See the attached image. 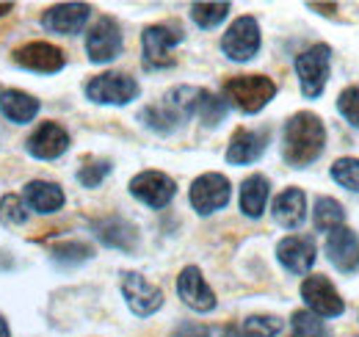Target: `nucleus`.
<instances>
[{
	"instance_id": "obj_1",
	"label": "nucleus",
	"mask_w": 359,
	"mask_h": 337,
	"mask_svg": "<svg viewBox=\"0 0 359 337\" xmlns=\"http://www.w3.org/2000/svg\"><path fill=\"white\" fill-rule=\"evenodd\" d=\"M326 147V127L318 114H293L282 130V158L293 168H304L320 158Z\"/></svg>"
},
{
	"instance_id": "obj_2",
	"label": "nucleus",
	"mask_w": 359,
	"mask_h": 337,
	"mask_svg": "<svg viewBox=\"0 0 359 337\" xmlns=\"http://www.w3.org/2000/svg\"><path fill=\"white\" fill-rule=\"evenodd\" d=\"M276 97V84L266 75H238L224 84L226 105H235L243 114H257Z\"/></svg>"
},
{
	"instance_id": "obj_3",
	"label": "nucleus",
	"mask_w": 359,
	"mask_h": 337,
	"mask_svg": "<svg viewBox=\"0 0 359 337\" xmlns=\"http://www.w3.org/2000/svg\"><path fill=\"white\" fill-rule=\"evenodd\" d=\"M329 58H332V47L323 42L313 44L296 58V75L302 84V94L307 100H318L323 94L329 81Z\"/></svg>"
},
{
	"instance_id": "obj_4",
	"label": "nucleus",
	"mask_w": 359,
	"mask_h": 337,
	"mask_svg": "<svg viewBox=\"0 0 359 337\" xmlns=\"http://www.w3.org/2000/svg\"><path fill=\"white\" fill-rule=\"evenodd\" d=\"M229 197H232V185L224 174L219 171H208V174H199L194 183H191V208L199 213V216H210V213L222 211L229 205Z\"/></svg>"
},
{
	"instance_id": "obj_5",
	"label": "nucleus",
	"mask_w": 359,
	"mask_h": 337,
	"mask_svg": "<svg viewBox=\"0 0 359 337\" xmlns=\"http://www.w3.org/2000/svg\"><path fill=\"white\" fill-rule=\"evenodd\" d=\"M182 28L175 22H161L149 25L141 34V47H144V64L152 70H163L172 64V50L182 42Z\"/></svg>"
},
{
	"instance_id": "obj_6",
	"label": "nucleus",
	"mask_w": 359,
	"mask_h": 337,
	"mask_svg": "<svg viewBox=\"0 0 359 337\" xmlns=\"http://www.w3.org/2000/svg\"><path fill=\"white\" fill-rule=\"evenodd\" d=\"M138 84L135 78L125 72H105L97 75L86 84V97L97 105H128L138 97Z\"/></svg>"
},
{
	"instance_id": "obj_7",
	"label": "nucleus",
	"mask_w": 359,
	"mask_h": 337,
	"mask_svg": "<svg viewBox=\"0 0 359 337\" xmlns=\"http://www.w3.org/2000/svg\"><path fill=\"white\" fill-rule=\"evenodd\" d=\"M260 25L255 17H238L222 37V50L232 61H252L260 50Z\"/></svg>"
},
{
	"instance_id": "obj_8",
	"label": "nucleus",
	"mask_w": 359,
	"mask_h": 337,
	"mask_svg": "<svg viewBox=\"0 0 359 337\" xmlns=\"http://www.w3.org/2000/svg\"><path fill=\"white\" fill-rule=\"evenodd\" d=\"M302 298H304L307 310L315 312L318 318H337L346 312V301L340 298L337 288L320 274H313L302 282Z\"/></svg>"
},
{
	"instance_id": "obj_9",
	"label": "nucleus",
	"mask_w": 359,
	"mask_h": 337,
	"mask_svg": "<svg viewBox=\"0 0 359 337\" xmlns=\"http://www.w3.org/2000/svg\"><path fill=\"white\" fill-rule=\"evenodd\" d=\"M130 194L138 202H144L147 208L161 211V208H166L175 199L177 185L163 171H141V174H135L133 180H130Z\"/></svg>"
},
{
	"instance_id": "obj_10",
	"label": "nucleus",
	"mask_w": 359,
	"mask_h": 337,
	"mask_svg": "<svg viewBox=\"0 0 359 337\" xmlns=\"http://www.w3.org/2000/svg\"><path fill=\"white\" fill-rule=\"evenodd\" d=\"M122 28L114 17H100L86 34V53L94 64H108L122 53Z\"/></svg>"
},
{
	"instance_id": "obj_11",
	"label": "nucleus",
	"mask_w": 359,
	"mask_h": 337,
	"mask_svg": "<svg viewBox=\"0 0 359 337\" xmlns=\"http://www.w3.org/2000/svg\"><path fill=\"white\" fill-rule=\"evenodd\" d=\"M122 296H125L130 312L138 315V318H149L163 307V291L155 288L152 282H147L135 271L122 274Z\"/></svg>"
},
{
	"instance_id": "obj_12",
	"label": "nucleus",
	"mask_w": 359,
	"mask_h": 337,
	"mask_svg": "<svg viewBox=\"0 0 359 337\" xmlns=\"http://www.w3.org/2000/svg\"><path fill=\"white\" fill-rule=\"evenodd\" d=\"M14 64L28 70V72H42V75H53L61 72L67 58L61 53V47L50 42H28L14 50Z\"/></svg>"
},
{
	"instance_id": "obj_13",
	"label": "nucleus",
	"mask_w": 359,
	"mask_h": 337,
	"mask_svg": "<svg viewBox=\"0 0 359 337\" xmlns=\"http://www.w3.org/2000/svg\"><path fill=\"white\" fill-rule=\"evenodd\" d=\"M177 293L194 312H213L216 310V293L208 288V282L196 265H185L180 271Z\"/></svg>"
},
{
	"instance_id": "obj_14",
	"label": "nucleus",
	"mask_w": 359,
	"mask_h": 337,
	"mask_svg": "<svg viewBox=\"0 0 359 337\" xmlns=\"http://www.w3.org/2000/svg\"><path fill=\"white\" fill-rule=\"evenodd\" d=\"M326 257L329 263L343 271V274H354L359 271V238L351 227H340L334 232L326 235Z\"/></svg>"
},
{
	"instance_id": "obj_15",
	"label": "nucleus",
	"mask_w": 359,
	"mask_h": 337,
	"mask_svg": "<svg viewBox=\"0 0 359 337\" xmlns=\"http://www.w3.org/2000/svg\"><path fill=\"white\" fill-rule=\"evenodd\" d=\"M89 17H91L89 3H58V6H50L45 11L42 25H45L50 34L72 37V34H78L86 25Z\"/></svg>"
},
{
	"instance_id": "obj_16",
	"label": "nucleus",
	"mask_w": 359,
	"mask_h": 337,
	"mask_svg": "<svg viewBox=\"0 0 359 337\" xmlns=\"http://www.w3.org/2000/svg\"><path fill=\"white\" fill-rule=\"evenodd\" d=\"M25 147L39 161H55L69 150V133L55 122H45L36 127V133L25 141Z\"/></svg>"
},
{
	"instance_id": "obj_17",
	"label": "nucleus",
	"mask_w": 359,
	"mask_h": 337,
	"mask_svg": "<svg viewBox=\"0 0 359 337\" xmlns=\"http://www.w3.org/2000/svg\"><path fill=\"white\" fill-rule=\"evenodd\" d=\"M269 147V133L266 130H235L229 147H226V161L232 166H246V164H255L260 161V155L266 152Z\"/></svg>"
},
{
	"instance_id": "obj_18",
	"label": "nucleus",
	"mask_w": 359,
	"mask_h": 337,
	"mask_svg": "<svg viewBox=\"0 0 359 337\" xmlns=\"http://www.w3.org/2000/svg\"><path fill=\"white\" fill-rule=\"evenodd\" d=\"M276 257L290 274L302 277L315 265V241L310 235H290V238L279 241Z\"/></svg>"
},
{
	"instance_id": "obj_19",
	"label": "nucleus",
	"mask_w": 359,
	"mask_h": 337,
	"mask_svg": "<svg viewBox=\"0 0 359 337\" xmlns=\"http://www.w3.org/2000/svg\"><path fill=\"white\" fill-rule=\"evenodd\" d=\"M307 218V197L302 188H285L273 199V221L285 230H299Z\"/></svg>"
},
{
	"instance_id": "obj_20",
	"label": "nucleus",
	"mask_w": 359,
	"mask_h": 337,
	"mask_svg": "<svg viewBox=\"0 0 359 337\" xmlns=\"http://www.w3.org/2000/svg\"><path fill=\"white\" fill-rule=\"evenodd\" d=\"M22 199L28 205V211L39 213V216H50V213L64 208V191L55 183L47 180H31L22 191Z\"/></svg>"
},
{
	"instance_id": "obj_21",
	"label": "nucleus",
	"mask_w": 359,
	"mask_h": 337,
	"mask_svg": "<svg viewBox=\"0 0 359 337\" xmlns=\"http://www.w3.org/2000/svg\"><path fill=\"white\" fill-rule=\"evenodd\" d=\"M94 235L111 246V249H122V252H133L135 244H138V232L130 221L114 216V218H105L100 224H94Z\"/></svg>"
},
{
	"instance_id": "obj_22",
	"label": "nucleus",
	"mask_w": 359,
	"mask_h": 337,
	"mask_svg": "<svg viewBox=\"0 0 359 337\" xmlns=\"http://www.w3.org/2000/svg\"><path fill=\"white\" fill-rule=\"evenodd\" d=\"M0 111L8 122L28 125L39 114V100L20 91V88H8V91H0Z\"/></svg>"
},
{
	"instance_id": "obj_23",
	"label": "nucleus",
	"mask_w": 359,
	"mask_h": 337,
	"mask_svg": "<svg viewBox=\"0 0 359 337\" xmlns=\"http://www.w3.org/2000/svg\"><path fill=\"white\" fill-rule=\"evenodd\" d=\"M271 197V183L263 174H252L241 185V211L249 218H260Z\"/></svg>"
},
{
	"instance_id": "obj_24",
	"label": "nucleus",
	"mask_w": 359,
	"mask_h": 337,
	"mask_svg": "<svg viewBox=\"0 0 359 337\" xmlns=\"http://www.w3.org/2000/svg\"><path fill=\"white\" fill-rule=\"evenodd\" d=\"M313 221L318 232H334V230L346 227V211H343V205H340L337 199H332V197H318L315 211H313Z\"/></svg>"
},
{
	"instance_id": "obj_25",
	"label": "nucleus",
	"mask_w": 359,
	"mask_h": 337,
	"mask_svg": "<svg viewBox=\"0 0 359 337\" xmlns=\"http://www.w3.org/2000/svg\"><path fill=\"white\" fill-rule=\"evenodd\" d=\"M141 122L149 127V130H155V133H163V136L182 125V119H180L166 103H158V105L144 108V111H141Z\"/></svg>"
},
{
	"instance_id": "obj_26",
	"label": "nucleus",
	"mask_w": 359,
	"mask_h": 337,
	"mask_svg": "<svg viewBox=\"0 0 359 337\" xmlns=\"http://www.w3.org/2000/svg\"><path fill=\"white\" fill-rule=\"evenodd\" d=\"M229 3H194L191 6V20L199 25V28H216V25H222L226 20V14H229Z\"/></svg>"
},
{
	"instance_id": "obj_27",
	"label": "nucleus",
	"mask_w": 359,
	"mask_h": 337,
	"mask_svg": "<svg viewBox=\"0 0 359 337\" xmlns=\"http://www.w3.org/2000/svg\"><path fill=\"white\" fill-rule=\"evenodd\" d=\"M226 100L222 97H216V94H210V91H205L202 88V97H199V105H196V117L205 122L208 127H216L224 122L226 117Z\"/></svg>"
},
{
	"instance_id": "obj_28",
	"label": "nucleus",
	"mask_w": 359,
	"mask_h": 337,
	"mask_svg": "<svg viewBox=\"0 0 359 337\" xmlns=\"http://www.w3.org/2000/svg\"><path fill=\"white\" fill-rule=\"evenodd\" d=\"M290 329H293V337H329L326 324L310 310H296L290 315Z\"/></svg>"
},
{
	"instance_id": "obj_29",
	"label": "nucleus",
	"mask_w": 359,
	"mask_h": 337,
	"mask_svg": "<svg viewBox=\"0 0 359 337\" xmlns=\"http://www.w3.org/2000/svg\"><path fill=\"white\" fill-rule=\"evenodd\" d=\"M241 329L246 337H276L282 332V321L276 315H249Z\"/></svg>"
},
{
	"instance_id": "obj_30",
	"label": "nucleus",
	"mask_w": 359,
	"mask_h": 337,
	"mask_svg": "<svg viewBox=\"0 0 359 337\" xmlns=\"http://www.w3.org/2000/svg\"><path fill=\"white\" fill-rule=\"evenodd\" d=\"M332 180L359 194V158H340L332 164Z\"/></svg>"
},
{
	"instance_id": "obj_31",
	"label": "nucleus",
	"mask_w": 359,
	"mask_h": 337,
	"mask_svg": "<svg viewBox=\"0 0 359 337\" xmlns=\"http://www.w3.org/2000/svg\"><path fill=\"white\" fill-rule=\"evenodd\" d=\"M0 221L14 227V224H25L28 221V205L25 199H20L17 194H8L0 199Z\"/></svg>"
},
{
	"instance_id": "obj_32",
	"label": "nucleus",
	"mask_w": 359,
	"mask_h": 337,
	"mask_svg": "<svg viewBox=\"0 0 359 337\" xmlns=\"http://www.w3.org/2000/svg\"><path fill=\"white\" fill-rule=\"evenodd\" d=\"M337 111L351 127H359V86H348L337 97Z\"/></svg>"
},
{
	"instance_id": "obj_33",
	"label": "nucleus",
	"mask_w": 359,
	"mask_h": 337,
	"mask_svg": "<svg viewBox=\"0 0 359 337\" xmlns=\"http://www.w3.org/2000/svg\"><path fill=\"white\" fill-rule=\"evenodd\" d=\"M108 174H111V161H91L86 166H81L78 180L83 188H97Z\"/></svg>"
},
{
	"instance_id": "obj_34",
	"label": "nucleus",
	"mask_w": 359,
	"mask_h": 337,
	"mask_svg": "<svg viewBox=\"0 0 359 337\" xmlns=\"http://www.w3.org/2000/svg\"><path fill=\"white\" fill-rule=\"evenodd\" d=\"M53 257H55L58 263L72 265V263H83V260H89L91 249L89 246H83V244H64V246L53 249Z\"/></svg>"
},
{
	"instance_id": "obj_35",
	"label": "nucleus",
	"mask_w": 359,
	"mask_h": 337,
	"mask_svg": "<svg viewBox=\"0 0 359 337\" xmlns=\"http://www.w3.org/2000/svg\"><path fill=\"white\" fill-rule=\"evenodd\" d=\"M175 337H210V329L205 324H180Z\"/></svg>"
},
{
	"instance_id": "obj_36",
	"label": "nucleus",
	"mask_w": 359,
	"mask_h": 337,
	"mask_svg": "<svg viewBox=\"0 0 359 337\" xmlns=\"http://www.w3.org/2000/svg\"><path fill=\"white\" fill-rule=\"evenodd\" d=\"M222 337H246V332L241 326H226L224 332H222Z\"/></svg>"
},
{
	"instance_id": "obj_37",
	"label": "nucleus",
	"mask_w": 359,
	"mask_h": 337,
	"mask_svg": "<svg viewBox=\"0 0 359 337\" xmlns=\"http://www.w3.org/2000/svg\"><path fill=\"white\" fill-rule=\"evenodd\" d=\"M0 337H11V332H8V324L0 318Z\"/></svg>"
},
{
	"instance_id": "obj_38",
	"label": "nucleus",
	"mask_w": 359,
	"mask_h": 337,
	"mask_svg": "<svg viewBox=\"0 0 359 337\" xmlns=\"http://www.w3.org/2000/svg\"><path fill=\"white\" fill-rule=\"evenodd\" d=\"M8 11H11V3H0V17L8 14Z\"/></svg>"
}]
</instances>
